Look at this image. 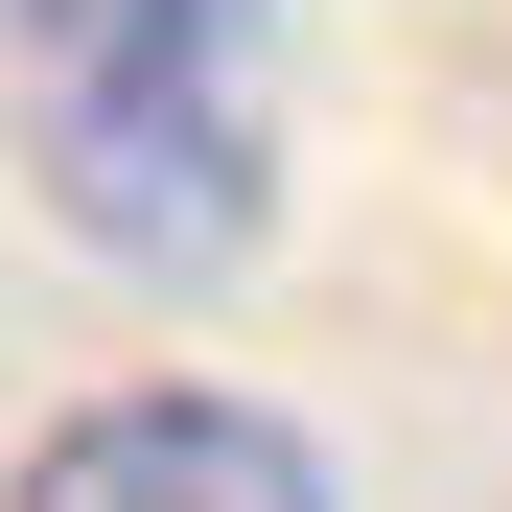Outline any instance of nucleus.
I'll use <instances>...</instances> for the list:
<instances>
[{"label":"nucleus","instance_id":"nucleus-1","mask_svg":"<svg viewBox=\"0 0 512 512\" xmlns=\"http://www.w3.org/2000/svg\"><path fill=\"white\" fill-rule=\"evenodd\" d=\"M280 0H117L94 47L24 70V187L117 280H233L280 233Z\"/></svg>","mask_w":512,"mask_h":512},{"label":"nucleus","instance_id":"nucleus-2","mask_svg":"<svg viewBox=\"0 0 512 512\" xmlns=\"http://www.w3.org/2000/svg\"><path fill=\"white\" fill-rule=\"evenodd\" d=\"M0 512H350L326 443L280 396H210V373H117V396H47L0 443Z\"/></svg>","mask_w":512,"mask_h":512},{"label":"nucleus","instance_id":"nucleus-3","mask_svg":"<svg viewBox=\"0 0 512 512\" xmlns=\"http://www.w3.org/2000/svg\"><path fill=\"white\" fill-rule=\"evenodd\" d=\"M117 0H0V70H47V47H94Z\"/></svg>","mask_w":512,"mask_h":512}]
</instances>
